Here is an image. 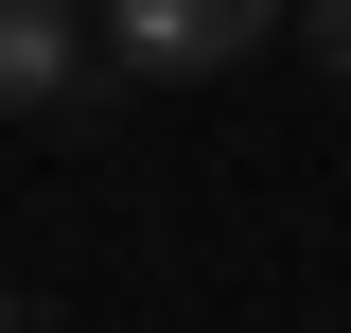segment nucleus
<instances>
[{
  "label": "nucleus",
  "instance_id": "nucleus-1",
  "mask_svg": "<svg viewBox=\"0 0 351 333\" xmlns=\"http://www.w3.org/2000/svg\"><path fill=\"white\" fill-rule=\"evenodd\" d=\"M281 18H299V0H106L123 71H158V88H193V71H246Z\"/></svg>",
  "mask_w": 351,
  "mask_h": 333
},
{
  "label": "nucleus",
  "instance_id": "nucleus-2",
  "mask_svg": "<svg viewBox=\"0 0 351 333\" xmlns=\"http://www.w3.org/2000/svg\"><path fill=\"white\" fill-rule=\"evenodd\" d=\"M71 88H88V18L71 0H0V123H36Z\"/></svg>",
  "mask_w": 351,
  "mask_h": 333
},
{
  "label": "nucleus",
  "instance_id": "nucleus-3",
  "mask_svg": "<svg viewBox=\"0 0 351 333\" xmlns=\"http://www.w3.org/2000/svg\"><path fill=\"white\" fill-rule=\"evenodd\" d=\"M299 36H316V71L351 88V0H299Z\"/></svg>",
  "mask_w": 351,
  "mask_h": 333
},
{
  "label": "nucleus",
  "instance_id": "nucleus-4",
  "mask_svg": "<svg viewBox=\"0 0 351 333\" xmlns=\"http://www.w3.org/2000/svg\"><path fill=\"white\" fill-rule=\"evenodd\" d=\"M0 333H18V298H0Z\"/></svg>",
  "mask_w": 351,
  "mask_h": 333
}]
</instances>
